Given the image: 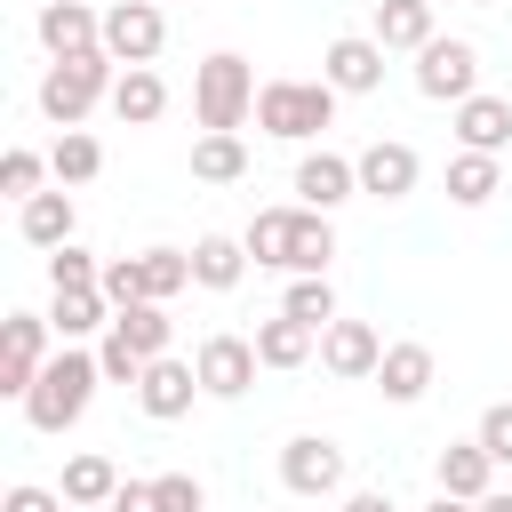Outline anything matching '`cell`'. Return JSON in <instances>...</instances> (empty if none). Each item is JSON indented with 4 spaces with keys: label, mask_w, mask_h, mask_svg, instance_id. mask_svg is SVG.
<instances>
[{
    "label": "cell",
    "mask_w": 512,
    "mask_h": 512,
    "mask_svg": "<svg viewBox=\"0 0 512 512\" xmlns=\"http://www.w3.org/2000/svg\"><path fill=\"white\" fill-rule=\"evenodd\" d=\"M96 384H104V360H96V352H80V344H56V352H48V368H40V384H32L16 408H24V424H32V432H72V424L88 416Z\"/></svg>",
    "instance_id": "6da1fadb"
},
{
    "label": "cell",
    "mask_w": 512,
    "mask_h": 512,
    "mask_svg": "<svg viewBox=\"0 0 512 512\" xmlns=\"http://www.w3.org/2000/svg\"><path fill=\"white\" fill-rule=\"evenodd\" d=\"M112 80H120V56H104V48L56 56V64L40 72V120H48V128H80L96 104H112Z\"/></svg>",
    "instance_id": "7a4b0ae2"
},
{
    "label": "cell",
    "mask_w": 512,
    "mask_h": 512,
    "mask_svg": "<svg viewBox=\"0 0 512 512\" xmlns=\"http://www.w3.org/2000/svg\"><path fill=\"white\" fill-rule=\"evenodd\" d=\"M168 336H176V320H168V304H120L112 312V328H104V344H96V360H104V384H128L136 392V376L168 352Z\"/></svg>",
    "instance_id": "3957f363"
},
{
    "label": "cell",
    "mask_w": 512,
    "mask_h": 512,
    "mask_svg": "<svg viewBox=\"0 0 512 512\" xmlns=\"http://www.w3.org/2000/svg\"><path fill=\"white\" fill-rule=\"evenodd\" d=\"M336 120V88L328 80H264L256 88V128L280 144H312Z\"/></svg>",
    "instance_id": "277c9868"
},
{
    "label": "cell",
    "mask_w": 512,
    "mask_h": 512,
    "mask_svg": "<svg viewBox=\"0 0 512 512\" xmlns=\"http://www.w3.org/2000/svg\"><path fill=\"white\" fill-rule=\"evenodd\" d=\"M192 120H200V128H240V120H256V72H248V56H232V48L200 56V72H192Z\"/></svg>",
    "instance_id": "5b68a950"
},
{
    "label": "cell",
    "mask_w": 512,
    "mask_h": 512,
    "mask_svg": "<svg viewBox=\"0 0 512 512\" xmlns=\"http://www.w3.org/2000/svg\"><path fill=\"white\" fill-rule=\"evenodd\" d=\"M416 96H432V104H464V96H480V48L472 40H424L416 48Z\"/></svg>",
    "instance_id": "8992f818"
},
{
    "label": "cell",
    "mask_w": 512,
    "mask_h": 512,
    "mask_svg": "<svg viewBox=\"0 0 512 512\" xmlns=\"http://www.w3.org/2000/svg\"><path fill=\"white\" fill-rule=\"evenodd\" d=\"M48 344H56L48 312H8V320H0V400H24V392L40 384Z\"/></svg>",
    "instance_id": "52a82bcc"
},
{
    "label": "cell",
    "mask_w": 512,
    "mask_h": 512,
    "mask_svg": "<svg viewBox=\"0 0 512 512\" xmlns=\"http://www.w3.org/2000/svg\"><path fill=\"white\" fill-rule=\"evenodd\" d=\"M160 48H168V8H160V0H112V8H104V56L152 64Z\"/></svg>",
    "instance_id": "ba28073f"
},
{
    "label": "cell",
    "mask_w": 512,
    "mask_h": 512,
    "mask_svg": "<svg viewBox=\"0 0 512 512\" xmlns=\"http://www.w3.org/2000/svg\"><path fill=\"white\" fill-rule=\"evenodd\" d=\"M384 40L376 32H336L328 48H320V80L336 88V96H376L384 88Z\"/></svg>",
    "instance_id": "9c48e42d"
},
{
    "label": "cell",
    "mask_w": 512,
    "mask_h": 512,
    "mask_svg": "<svg viewBox=\"0 0 512 512\" xmlns=\"http://www.w3.org/2000/svg\"><path fill=\"white\" fill-rule=\"evenodd\" d=\"M280 488L288 496H344V448L328 432H296L280 448Z\"/></svg>",
    "instance_id": "30bf717a"
},
{
    "label": "cell",
    "mask_w": 512,
    "mask_h": 512,
    "mask_svg": "<svg viewBox=\"0 0 512 512\" xmlns=\"http://www.w3.org/2000/svg\"><path fill=\"white\" fill-rule=\"evenodd\" d=\"M192 368H200V392H208V400H240L264 360H256V336H224V328H216V336H200Z\"/></svg>",
    "instance_id": "8fae6325"
},
{
    "label": "cell",
    "mask_w": 512,
    "mask_h": 512,
    "mask_svg": "<svg viewBox=\"0 0 512 512\" xmlns=\"http://www.w3.org/2000/svg\"><path fill=\"white\" fill-rule=\"evenodd\" d=\"M192 400H200V368H192V360H176V352H160V360L136 376V408H144L152 424L192 416Z\"/></svg>",
    "instance_id": "7c38bea8"
},
{
    "label": "cell",
    "mask_w": 512,
    "mask_h": 512,
    "mask_svg": "<svg viewBox=\"0 0 512 512\" xmlns=\"http://www.w3.org/2000/svg\"><path fill=\"white\" fill-rule=\"evenodd\" d=\"M424 184V160H416V144H400V136H376L368 152H360V192L368 200H408Z\"/></svg>",
    "instance_id": "4fadbf2b"
},
{
    "label": "cell",
    "mask_w": 512,
    "mask_h": 512,
    "mask_svg": "<svg viewBox=\"0 0 512 512\" xmlns=\"http://www.w3.org/2000/svg\"><path fill=\"white\" fill-rule=\"evenodd\" d=\"M376 360H384V336H376L368 320H328V328H320V368H328V376L360 384V376H376Z\"/></svg>",
    "instance_id": "5bb4252c"
},
{
    "label": "cell",
    "mask_w": 512,
    "mask_h": 512,
    "mask_svg": "<svg viewBox=\"0 0 512 512\" xmlns=\"http://www.w3.org/2000/svg\"><path fill=\"white\" fill-rule=\"evenodd\" d=\"M32 32H40V48H48V56H80V48H104V16H96L88 0H40Z\"/></svg>",
    "instance_id": "9a60e30c"
},
{
    "label": "cell",
    "mask_w": 512,
    "mask_h": 512,
    "mask_svg": "<svg viewBox=\"0 0 512 512\" xmlns=\"http://www.w3.org/2000/svg\"><path fill=\"white\" fill-rule=\"evenodd\" d=\"M352 192H360V160H344V152H328V144L296 160V200H304V208H344Z\"/></svg>",
    "instance_id": "2e32d148"
},
{
    "label": "cell",
    "mask_w": 512,
    "mask_h": 512,
    "mask_svg": "<svg viewBox=\"0 0 512 512\" xmlns=\"http://www.w3.org/2000/svg\"><path fill=\"white\" fill-rule=\"evenodd\" d=\"M448 128H456L464 152H496V160H504V152H512V96H488V88H480V96L456 104Z\"/></svg>",
    "instance_id": "e0dca14e"
},
{
    "label": "cell",
    "mask_w": 512,
    "mask_h": 512,
    "mask_svg": "<svg viewBox=\"0 0 512 512\" xmlns=\"http://www.w3.org/2000/svg\"><path fill=\"white\" fill-rule=\"evenodd\" d=\"M112 296L104 288H56L48 296V328H56V344H88V336H104L112 328Z\"/></svg>",
    "instance_id": "ac0fdd59"
},
{
    "label": "cell",
    "mask_w": 512,
    "mask_h": 512,
    "mask_svg": "<svg viewBox=\"0 0 512 512\" xmlns=\"http://www.w3.org/2000/svg\"><path fill=\"white\" fill-rule=\"evenodd\" d=\"M376 392L392 400V408H416L424 392H432V344H384V360H376Z\"/></svg>",
    "instance_id": "d6986e66"
},
{
    "label": "cell",
    "mask_w": 512,
    "mask_h": 512,
    "mask_svg": "<svg viewBox=\"0 0 512 512\" xmlns=\"http://www.w3.org/2000/svg\"><path fill=\"white\" fill-rule=\"evenodd\" d=\"M432 480H440L448 496H464V504H480V496L496 488V456L480 448V432H472V440H448V448L432 456Z\"/></svg>",
    "instance_id": "ffe728a7"
},
{
    "label": "cell",
    "mask_w": 512,
    "mask_h": 512,
    "mask_svg": "<svg viewBox=\"0 0 512 512\" xmlns=\"http://www.w3.org/2000/svg\"><path fill=\"white\" fill-rule=\"evenodd\" d=\"M240 280H248V240H232V232H200V240H192V288L224 296V288H240Z\"/></svg>",
    "instance_id": "44dd1931"
},
{
    "label": "cell",
    "mask_w": 512,
    "mask_h": 512,
    "mask_svg": "<svg viewBox=\"0 0 512 512\" xmlns=\"http://www.w3.org/2000/svg\"><path fill=\"white\" fill-rule=\"evenodd\" d=\"M72 224H80V208H72V192H64V184H56V192H32V200L16 208V232H24L40 256H48V248H64V240H72Z\"/></svg>",
    "instance_id": "7402d4cb"
},
{
    "label": "cell",
    "mask_w": 512,
    "mask_h": 512,
    "mask_svg": "<svg viewBox=\"0 0 512 512\" xmlns=\"http://www.w3.org/2000/svg\"><path fill=\"white\" fill-rule=\"evenodd\" d=\"M112 112H120L128 128H152V120L168 112V80H160L152 64H120V80H112Z\"/></svg>",
    "instance_id": "603a6c76"
},
{
    "label": "cell",
    "mask_w": 512,
    "mask_h": 512,
    "mask_svg": "<svg viewBox=\"0 0 512 512\" xmlns=\"http://www.w3.org/2000/svg\"><path fill=\"white\" fill-rule=\"evenodd\" d=\"M312 352H320V328H304L296 312L256 320V360H264V368H304Z\"/></svg>",
    "instance_id": "cb8c5ba5"
},
{
    "label": "cell",
    "mask_w": 512,
    "mask_h": 512,
    "mask_svg": "<svg viewBox=\"0 0 512 512\" xmlns=\"http://www.w3.org/2000/svg\"><path fill=\"white\" fill-rule=\"evenodd\" d=\"M432 16H440V0H376V40H384V48H408V56H416V48H424V40L440 32Z\"/></svg>",
    "instance_id": "d4e9b609"
},
{
    "label": "cell",
    "mask_w": 512,
    "mask_h": 512,
    "mask_svg": "<svg viewBox=\"0 0 512 512\" xmlns=\"http://www.w3.org/2000/svg\"><path fill=\"white\" fill-rule=\"evenodd\" d=\"M192 176H200V184H240V176H248V144H240V128H200V144H192Z\"/></svg>",
    "instance_id": "484cf974"
},
{
    "label": "cell",
    "mask_w": 512,
    "mask_h": 512,
    "mask_svg": "<svg viewBox=\"0 0 512 512\" xmlns=\"http://www.w3.org/2000/svg\"><path fill=\"white\" fill-rule=\"evenodd\" d=\"M496 184H504V160H496V152H464V144H456V160H448V200H456V208H488V200H496Z\"/></svg>",
    "instance_id": "4316f807"
},
{
    "label": "cell",
    "mask_w": 512,
    "mask_h": 512,
    "mask_svg": "<svg viewBox=\"0 0 512 512\" xmlns=\"http://www.w3.org/2000/svg\"><path fill=\"white\" fill-rule=\"evenodd\" d=\"M296 216H304V208H256V216H248V232H240V240H248V256H256V264H272V272H288V256H296Z\"/></svg>",
    "instance_id": "83f0119b"
},
{
    "label": "cell",
    "mask_w": 512,
    "mask_h": 512,
    "mask_svg": "<svg viewBox=\"0 0 512 512\" xmlns=\"http://www.w3.org/2000/svg\"><path fill=\"white\" fill-rule=\"evenodd\" d=\"M56 488H64V504H112V496H120V464H112V456H96V448H80V456L64 464V480H56Z\"/></svg>",
    "instance_id": "f1b7e54d"
},
{
    "label": "cell",
    "mask_w": 512,
    "mask_h": 512,
    "mask_svg": "<svg viewBox=\"0 0 512 512\" xmlns=\"http://www.w3.org/2000/svg\"><path fill=\"white\" fill-rule=\"evenodd\" d=\"M48 176H56V184H88V176H104V144H96L88 128H64V136L48 144Z\"/></svg>",
    "instance_id": "f546056e"
},
{
    "label": "cell",
    "mask_w": 512,
    "mask_h": 512,
    "mask_svg": "<svg viewBox=\"0 0 512 512\" xmlns=\"http://www.w3.org/2000/svg\"><path fill=\"white\" fill-rule=\"evenodd\" d=\"M136 256H144V296L152 304H168V296L192 288V248H136Z\"/></svg>",
    "instance_id": "4dcf8cb0"
},
{
    "label": "cell",
    "mask_w": 512,
    "mask_h": 512,
    "mask_svg": "<svg viewBox=\"0 0 512 512\" xmlns=\"http://www.w3.org/2000/svg\"><path fill=\"white\" fill-rule=\"evenodd\" d=\"M280 312H296L304 328H328V320H344V312H336V288H328V272H296V280H288V296H280Z\"/></svg>",
    "instance_id": "1f68e13d"
},
{
    "label": "cell",
    "mask_w": 512,
    "mask_h": 512,
    "mask_svg": "<svg viewBox=\"0 0 512 512\" xmlns=\"http://www.w3.org/2000/svg\"><path fill=\"white\" fill-rule=\"evenodd\" d=\"M328 256H336V224H328V208H304V216H296V256H288V272H328Z\"/></svg>",
    "instance_id": "d6a6232c"
},
{
    "label": "cell",
    "mask_w": 512,
    "mask_h": 512,
    "mask_svg": "<svg viewBox=\"0 0 512 512\" xmlns=\"http://www.w3.org/2000/svg\"><path fill=\"white\" fill-rule=\"evenodd\" d=\"M48 288H104V256H88L80 240L48 248Z\"/></svg>",
    "instance_id": "836d02e7"
},
{
    "label": "cell",
    "mask_w": 512,
    "mask_h": 512,
    "mask_svg": "<svg viewBox=\"0 0 512 512\" xmlns=\"http://www.w3.org/2000/svg\"><path fill=\"white\" fill-rule=\"evenodd\" d=\"M40 176H48V160H40L32 144H8V152H0V192H8L16 208H24L32 192H40Z\"/></svg>",
    "instance_id": "e575fe53"
},
{
    "label": "cell",
    "mask_w": 512,
    "mask_h": 512,
    "mask_svg": "<svg viewBox=\"0 0 512 512\" xmlns=\"http://www.w3.org/2000/svg\"><path fill=\"white\" fill-rule=\"evenodd\" d=\"M104 296L112 304H144V256H104Z\"/></svg>",
    "instance_id": "d590c367"
},
{
    "label": "cell",
    "mask_w": 512,
    "mask_h": 512,
    "mask_svg": "<svg viewBox=\"0 0 512 512\" xmlns=\"http://www.w3.org/2000/svg\"><path fill=\"white\" fill-rule=\"evenodd\" d=\"M152 488H160V512H200V504H208V488H200L192 472H160Z\"/></svg>",
    "instance_id": "8d00e7d4"
},
{
    "label": "cell",
    "mask_w": 512,
    "mask_h": 512,
    "mask_svg": "<svg viewBox=\"0 0 512 512\" xmlns=\"http://www.w3.org/2000/svg\"><path fill=\"white\" fill-rule=\"evenodd\" d=\"M0 512H72V504H64V488H40V480H16V488L0 496Z\"/></svg>",
    "instance_id": "74e56055"
},
{
    "label": "cell",
    "mask_w": 512,
    "mask_h": 512,
    "mask_svg": "<svg viewBox=\"0 0 512 512\" xmlns=\"http://www.w3.org/2000/svg\"><path fill=\"white\" fill-rule=\"evenodd\" d=\"M480 448H488L496 464H512V400H496V408L480 416Z\"/></svg>",
    "instance_id": "f35d334b"
},
{
    "label": "cell",
    "mask_w": 512,
    "mask_h": 512,
    "mask_svg": "<svg viewBox=\"0 0 512 512\" xmlns=\"http://www.w3.org/2000/svg\"><path fill=\"white\" fill-rule=\"evenodd\" d=\"M112 512H160V488H152V480H120Z\"/></svg>",
    "instance_id": "ab89813d"
},
{
    "label": "cell",
    "mask_w": 512,
    "mask_h": 512,
    "mask_svg": "<svg viewBox=\"0 0 512 512\" xmlns=\"http://www.w3.org/2000/svg\"><path fill=\"white\" fill-rule=\"evenodd\" d=\"M336 512H400V504H392V496H384V488H352V496H344V504H336Z\"/></svg>",
    "instance_id": "60d3db41"
},
{
    "label": "cell",
    "mask_w": 512,
    "mask_h": 512,
    "mask_svg": "<svg viewBox=\"0 0 512 512\" xmlns=\"http://www.w3.org/2000/svg\"><path fill=\"white\" fill-rule=\"evenodd\" d=\"M424 512H480V504H464V496H448V488H440V496H432Z\"/></svg>",
    "instance_id": "b9f144b4"
},
{
    "label": "cell",
    "mask_w": 512,
    "mask_h": 512,
    "mask_svg": "<svg viewBox=\"0 0 512 512\" xmlns=\"http://www.w3.org/2000/svg\"><path fill=\"white\" fill-rule=\"evenodd\" d=\"M480 512H512V488H488V496H480Z\"/></svg>",
    "instance_id": "7bdbcfd3"
},
{
    "label": "cell",
    "mask_w": 512,
    "mask_h": 512,
    "mask_svg": "<svg viewBox=\"0 0 512 512\" xmlns=\"http://www.w3.org/2000/svg\"><path fill=\"white\" fill-rule=\"evenodd\" d=\"M72 512H112V504H72Z\"/></svg>",
    "instance_id": "ee69618b"
},
{
    "label": "cell",
    "mask_w": 512,
    "mask_h": 512,
    "mask_svg": "<svg viewBox=\"0 0 512 512\" xmlns=\"http://www.w3.org/2000/svg\"><path fill=\"white\" fill-rule=\"evenodd\" d=\"M464 8H488V0H464Z\"/></svg>",
    "instance_id": "f6af8a7d"
},
{
    "label": "cell",
    "mask_w": 512,
    "mask_h": 512,
    "mask_svg": "<svg viewBox=\"0 0 512 512\" xmlns=\"http://www.w3.org/2000/svg\"><path fill=\"white\" fill-rule=\"evenodd\" d=\"M32 8H40V0H32Z\"/></svg>",
    "instance_id": "bcb514c9"
},
{
    "label": "cell",
    "mask_w": 512,
    "mask_h": 512,
    "mask_svg": "<svg viewBox=\"0 0 512 512\" xmlns=\"http://www.w3.org/2000/svg\"><path fill=\"white\" fill-rule=\"evenodd\" d=\"M160 8H168V0H160Z\"/></svg>",
    "instance_id": "7dc6e473"
}]
</instances>
